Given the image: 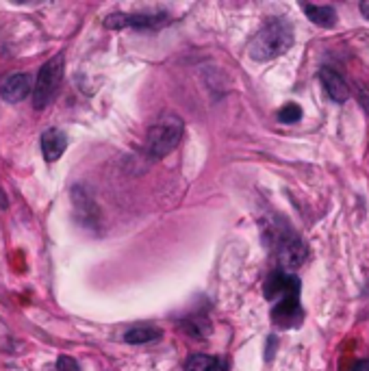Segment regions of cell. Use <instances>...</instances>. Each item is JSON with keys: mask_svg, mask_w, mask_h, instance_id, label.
<instances>
[{"mask_svg": "<svg viewBox=\"0 0 369 371\" xmlns=\"http://www.w3.org/2000/svg\"><path fill=\"white\" fill-rule=\"evenodd\" d=\"M272 324L282 330H294L304 322V308L300 304V293H289L285 298L276 300L272 308Z\"/></svg>", "mask_w": 369, "mask_h": 371, "instance_id": "6", "label": "cell"}, {"mask_svg": "<svg viewBox=\"0 0 369 371\" xmlns=\"http://www.w3.org/2000/svg\"><path fill=\"white\" fill-rule=\"evenodd\" d=\"M185 133V124L179 116H163L159 118L150 130H148V139H146V146H148V154L152 159H163L169 152H174L181 144Z\"/></svg>", "mask_w": 369, "mask_h": 371, "instance_id": "3", "label": "cell"}, {"mask_svg": "<svg viewBox=\"0 0 369 371\" xmlns=\"http://www.w3.org/2000/svg\"><path fill=\"white\" fill-rule=\"evenodd\" d=\"M300 9L306 13V18L313 22L315 26L322 28H334L337 26V9L332 5H313V3H302Z\"/></svg>", "mask_w": 369, "mask_h": 371, "instance_id": "12", "label": "cell"}, {"mask_svg": "<svg viewBox=\"0 0 369 371\" xmlns=\"http://www.w3.org/2000/svg\"><path fill=\"white\" fill-rule=\"evenodd\" d=\"M358 9H361L363 18H367V20H369V0H363V3L358 5Z\"/></svg>", "mask_w": 369, "mask_h": 371, "instance_id": "20", "label": "cell"}, {"mask_svg": "<svg viewBox=\"0 0 369 371\" xmlns=\"http://www.w3.org/2000/svg\"><path fill=\"white\" fill-rule=\"evenodd\" d=\"M167 13H113L104 20L107 28H137V31H150V28L167 24Z\"/></svg>", "mask_w": 369, "mask_h": 371, "instance_id": "7", "label": "cell"}, {"mask_svg": "<svg viewBox=\"0 0 369 371\" xmlns=\"http://www.w3.org/2000/svg\"><path fill=\"white\" fill-rule=\"evenodd\" d=\"M63 54H56L52 59H48L42 70L37 72V80H33V107L35 109H46L56 90H59V85L63 80Z\"/></svg>", "mask_w": 369, "mask_h": 371, "instance_id": "4", "label": "cell"}, {"mask_svg": "<svg viewBox=\"0 0 369 371\" xmlns=\"http://www.w3.org/2000/svg\"><path fill=\"white\" fill-rule=\"evenodd\" d=\"M70 197H72V213L76 224L83 226L85 231H98L102 226V211L96 205L90 189H85L83 185H74Z\"/></svg>", "mask_w": 369, "mask_h": 371, "instance_id": "5", "label": "cell"}, {"mask_svg": "<svg viewBox=\"0 0 369 371\" xmlns=\"http://www.w3.org/2000/svg\"><path fill=\"white\" fill-rule=\"evenodd\" d=\"M231 363L224 356L191 354L185 363V371H229Z\"/></svg>", "mask_w": 369, "mask_h": 371, "instance_id": "13", "label": "cell"}, {"mask_svg": "<svg viewBox=\"0 0 369 371\" xmlns=\"http://www.w3.org/2000/svg\"><path fill=\"white\" fill-rule=\"evenodd\" d=\"M0 209H7V197H5L3 189H0Z\"/></svg>", "mask_w": 369, "mask_h": 371, "instance_id": "21", "label": "cell"}, {"mask_svg": "<svg viewBox=\"0 0 369 371\" xmlns=\"http://www.w3.org/2000/svg\"><path fill=\"white\" fill-rule=\"evenodd\" d=\"M276 348H278V336H276V334H270V336H267V346H265V363H272V360H274Z\"/></svg>", "mask_w": 369, "mask_h": 371, "instance_id": "17", "label": "cell"}, {"mask_svg": "<svg viewBox=\"0 0 369 371\" xmlns=\"http://www.w3.org/2000/svg\"><path fill=\"white\" fill-rule=\"evenodd\" d=\"M276 118H278L280 124H296V122L302 120V107L296 104V102H287L285 107H280Z\"/></svg>", "mask_w": 369, "mask_h": 371, "instance_id": "15", "label": "cell"}, {"mask_svg": "<svg viewBox=\"0 0 369 371\" xmlns=\"http://www.w3.org/2000/svg\"><path fill=\"white\" fill-rule=\"evenodd\" d=\"M352 371H369V358L356 360V363L352 365Z\"/></svg>", "mask_w": 369, "mask_h": 371, "instance_id": "19", "label": "cell"}, {"mask_svg": "<svg viewBox=\"0 0 369 371\" xmlns=\"http://www.w3.org/2000/svg\"><path fill=\"white\" fill-rule=\"evenodd\" d=\"M320 80L324 85V92L326 96L334 102V104H344L348 98H350V87L346 78L339 74L337 70L332 68H322L320 70Z\"/></svg>", "mask_w": 369, "mask_h": 371, "instance_id": "10", "label": "cell"}, {"mask_svg": "<svg viewBox=\"0 0 369 371\" xmlns=\"http://www.w3.org/2000/svg\"><path fill=\"white\" fill-rule=\"evenodd\" d=\"M161 336H163V332L159 328H150V326H135V328L124 332V341L131 346L152 343V341H159Z\"/></svg>", "mask_w": 369, "mask_h": 371, "instance_id": "14", "label": "cell"}, {"mask_svg": "<svg viewBox=\"0 0 369 371\" xmlns=\"http://www.w3.org/2000/svg\"><path fill=\"white\" fill-rule=\"evenodd\" d=\"M56 371H80L78 363L70 356H61L59 360H56Z\"/></svg>", "mask_w": 369, "mask_h": 371, "instance_id": "16", "label": "cell"}, {"mask_svg": "<svg viewBox=\"0 0 369 371\" xmlns=\"http://www.w3.org/2000/svg\"><path fill=\"white\" fill-rule=\"evenodd\" d=\"M263 239L272 248L280 272L294 274L296 269H300L304 265L306 256H308V248H306L304 239L294 231L287 221H282L278 217L265 221Z\"/></svg>", "mask_w": 369, "mask_h": 371, "instance_id": "1", "label": "cell"}, {"mask_svg": "<svg viewBox=\"0 0 369 371\" xmlns=\"http://www.w3.org/2000/svg\"><path fill=\"white\" fill-rule=\"evenodd\" d=\"M356 98H358V104L363 107V111L367 113V118H369V92L365 87H358L356 90Z\"/></svg>", "mask_w": 369, "mask_h": 371, "instance_id": "18", "label": "cell"}, {"mask_svg": "<svg viewBox=\"0 0 369 371\" xmlns=\"http://www.w3.org/2000/svg\"><path fill=\"white\" fill-rule=\"evenodd\" d=\"M31 94H33V76L26 74V72L9 76L3 83V87H0V98H3L5 102H11V104L28 98Z\"/></svg>", "mask_w": 369, "mask_h": 371, "instance_id": "9", "label": "cell"}, {"mask_svg": "<svg viewBox=\"0 0 369 371\" xmlns=\"http://www.w3.org/2000/svg\"><path fill=\"white\" fill-rule=\"evenodd\" d=\"M302 291V282L296 274H289V272H272L263 284V293L270 302H276L280 298H285L289 293H300Z\"/></svg>", "mask_w": 369, "mask_h": 371, "instance_id": "8", "label": "cell"}, {"mask_svg": "<svg viewBox=\"0 0 369 371\" xmlns=\"http://www.w3.org/2000/svg\"><path fill=\"white\" fill-rule=\"evenodd\" d=\"M68 148V135L59 128H48L42 133V154L48 163L59 161Z\"/></svg>", "mask_w": 369, "mask_h": 371, "instance_id": "11", "label": "cell"}, {"mask_svg": "<svg viewBox=\"0 0 369 371\" xmlns=\"http://www.w3.org/2000/svg\"><path fill=\"white\" fill-rule=\"evenodd\" d=\"M294 42V24L285 18H270L248 44V56L252 61L265 63L289 52Z\"/></svg>", "mask_w": 369, "mask_h": 371, "instance_id": "2", "label": "cell"}]
</instances>
